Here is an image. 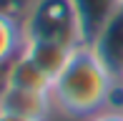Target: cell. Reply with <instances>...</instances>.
<instances>
[{
  "instance_id": "obj_12",
  "label": "cell",
  "mask_w": 123,
  "mask_h": 121,
  "mask_svg": "<svg viewBox=\"0 0 123 121\" xmlns=\"http://www.w3.org/2000/svg\"><path fill=\"white\" fill-rule=\"evenodd\" d=\"M0 121H35V119H28V116L10 114V111H3V108H0Z\"/></svg>"
},
{
  "instance_id": "obj_4",
  "label": "cell",
  "mask_w": 123,
  "mask_h": 121,
  "mask_svg": "<svg viewBox=\"0 0 123 121\" xmlns=\"http://www.w3.org/2000/svg\"><path fill=\"white\" fill-rule=\"evenodd\" d=\"M53 96L50 93H35V91H23L13 88V86H3L0 91V108L10 114H20V116L45 121L50 108H53Z\"/></svg>"
},
{
  "instance_id": "obj_10",
  "label": "cell",
  "mask_w": 123,
  "mask_h": 121,
  "mask_svg": "<svg viewBox=\"0 0 123 121\" xmlns=\"http://www.w3.org/2000/svg\"><path fill=\"white\" fill-rule=\"evenodd\" d=\"M103 108H108V111H121L123 114V78H113L108 93H105Z\"/></svg>"
},
{
  "instance_id": "obj_7",
  "label": "cell",
  "mask_w": 123,
  "mask_h": 121,
  "mask_svg": "<svg viewBox=\"0 0 123 121\" xmlns=\"http://www.w3.org/2000/svg\"><path fill=\"white\" fill-rule=\"evenodd\" d=\"M73 51L75 48L63 46V43H53V40H25V46H23V53L30 60H35L53 81H55V76L68 66Z\"/></svg>"
},
{
  "instance_id": "obj_5",
  "label": "cell",
  "mask_w": 123,
  "mask_h": 121,
  "mask_svg": "<svg viewBox=\"0 0 123 121\" xmlns=\"http://www.w3.org/2000/svg\"><path fill=\"white\" fill-rule=\"evenodd\" d=\"M5 86L23 91H35V93H53V78L25 56L23 51L18 53L5 68Z\"/></svg>"
},
{
  "instance_id": "obj_13",
  "label": "cell",
  "mask_w": 123,
  "mask_h": 121,
  "mask_svg": "<svg viewBox=\"0 0 123 121\" xmlns=\"http://www.w3.org/2000/svg\"><path fill=\"white\" fill-rule=\"evenodd\" d=\"M118 78H123V71H121V76H118Z\"/></svg>"
},
{
  "instance_id": "obj_2",
  "label": "cell",
  "mask_w": 123,
  "mask_h": 121,
  "mask_svg": "<svg viewBox=\"0 0 123 121\" xmlns=\"http://www.w3.org/2000/svg\"><path fill=\"white\" fill-rule=\"evenodd\" d=\"M23 30L25 40H53L70 48L83 46L70 0H35L23 18Z\"/></svg>"
},
{
  "instance_id": "obj_8",
  "label": "cell",
  "mask_w": 123,
  "mask_h": 121,
  "mask_svg": "<svg viewBox=\"0 0 123 121\" xmlns=\"http://www.w3.org/2000/svg\"><path fill=\"white\" fill-rule=\"evenodd\" d=\"M23 46H25L23 20L0 13V68H8V63L23 51Z\"/></svg>"
},
{
  "instance_id": "obj_9",
  "label": "cell",
  "mask_w": 123,
  "mask_h": 121,
  "mask_svg": "<svg viewBox=\"0 0 123 121\" xmlns=\"http://www.w3.org/2000/svg\"><path fill=\"white\" fill-rule=\"evenodd\" d=\"M33 5H35V0H0V13L13 15V18L23 20L25 15L30 13Z\"/></svg>"
},
{
  "instance_id": "obj_11",
  "label": "cell",
  "mask_w": 123,
  "mask_h": 121,
  "mask_svg": "<svg viewBox=\"0 0 123 121\" xmlns=\"http://www.w3.org/2000/svg\"><path fill=\"white\" fill-rule=\"evenodd\" d=\"M88 121H123L121 111H108V108H100L93 116H88Z\"/></svg>"
},
{
  "instance_id": "obj_1",
  "label": "cell",
  "mask_w": 123,
  "mask_h": 121,
  "mask_svg": "<svg viewBox=\"0 0 123 121\" xmlns=\"http://www.w3.org/2000/svg\"><path fill=\"white\" fill-rule=\"evenodd\" d=\"M116 76L103 66L91 46H78L68 66L53 81V103L70 116H93L103 108Z\"/></svg>"
},
{
  "instance_id": "obj_3",
  "label": "cell",
  "mask_w": 123,
  "mask_h": 121,
  "mask_svg": "<svg viewBox=\"0 0 123 121\" xmlns=\"http://www.w3.org/2000/svg\"><path fill=\"white\" fill-rule=\"evenodd\" d=\"M70 3H73V10H75L83 46H93V40L100 35V30L123 8V0H70Z\"/></svg>"
},
{
  "instance_id": "obj_6",
  "label": "cell",
  "mask_w": 123,
  "mask_h": 121,
  "mask_svg": "<svg viewBox=\"0 0 123 121\" xmlns=\"http://www.w3.org/2000/svg\"><path fill=\"white\" fill-rule=\"evenodd\" d=\"M93 51L103 60V66L118 78L123 71V8L113 15L108 25L100 30V35L93 40Z\"/></svg>"
}]
</instances>
